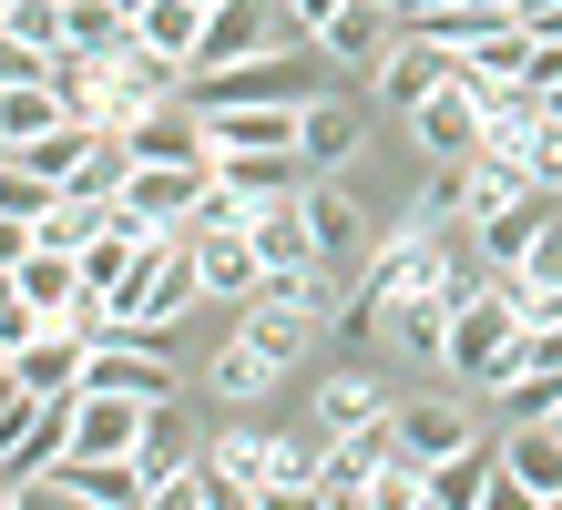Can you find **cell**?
Wrapping results in <instances>:
<instances>
[{
  "instance_id": "1",
  "label": "cell",
  "mask_w": 562,
  "mask_h": 510,
  "mask_svg": "<svg viewBox=\"0 0 562 510\" xmlns=\"http://www.w3.org/2000/svg\"><path fill=\"white\" fill-rule=\"evenodd\" d=\"M532 286L512 276V265H491V286L481 296H460V317H450V348H440V367L460 388H502L512 378V348H521V327H532V306H521Z\"/></svg>"
},
{
  "instance_id": "2",
  "label": "cell",
  "mask_w": 562,
  "mask_h": 510,
  "mask_svg": "<svg viewBox=\"0 0 562 510\" xmlns=\"http://www.w3.org/2000/svg\"><path fill=\"white\" fill-rule=\"evenodd\" d=\"M267 52H307L296 0H215V11H205V52H194V72H215V61H267Z\"/></svg>"
},
{
  "instance_id": "3",
  "label": "cell",
  "mask_w": 562,
  "mask_h": 510,
  "mask_svg": "<svg viewBox=\"0 0 562 510\" xmlns=\"http://www.w3.org/2000/svg\"><path fill=\"white\" fill-rule=\"evenodd\" d=\"M409 144H419L429 163H471V154L491 144V92H481L471 72H450L429 102H409Z\"/></svg>"
},
{
  "instance_id": "4",
  "label": "cell",
  "mask_w": 562,
  "mask_h": 510,
  "mask_svg": "<svg viewBox=\"0 0 562 510\" xmlns=\"http://www.w3.org/2000/svg\"><path fill=\"white\" fill-rule=\"evenodd\" d=\"M205 194H215V163H134V184H123L113 204H123L144 235H194Z\"/></svg>"
},
{
  "instance_id": "5",
  "label": "cell",
  "mask_w": 562,
  "mask_h": 510,
  "mask_svg": "<svg viewBox=\"0 0 562 510\" xmlns=\"http://www.w3.org/2000/svg\"><path fill=\"white\" fill-rule=\"evenodd\" d=\"M296 154H307V174H348L358 154H369V102L327 82L317 102H296Z\"/></svg>"
},
{
  "instance_id": "6",
  "label": "cell",
  "mask_w": 562,
  "mask_h": 510,
  "mask_svg": "<svg viewBox=\"0 0 562 510\" xmlns=\"http://www.w3.org/2000/svg\"><path fill=\"white\" fill-rule=\"evenodd\" d=\"M429 480V510H481V500H512V469H502V429H471L450 460L419 469Z\"/></svg>"
},
{
  "instance_id": "7",
  "label": "cell",
  "mask_w": 562,
  "mask_h": 510,
  "mask_svg": "<svg viewBox=\"0 0 562 510\" xmlns=\"http://www.w3.org/2000/svg\"><path fill=\"white\" fill-rule=\"evenodd\" d=\"M389 460H400V408H389V419H358V429H338V439H327V480H317V510H327V500H369Z\"/></svg>"
},
{
  "instance_id": "8",
  "label": "cell",
  "mask_w": 562,
  "mask_h": 510,
  "mask_svg": "<svg viewBox=\"0 0 562 510\" xmlns=\"http://www.w3.org/2000/svg\"><path fill=\"white\" fill-rule=\"evenodd\" d=\"M144 419H154V398L72 388V450H82V460H134V450H144Z\"/></svg>"
},
{
  "instance_id": "9",
  "label": "cell",
  "mask_w": 562,
  "mask_h": 510,
  "mask_svg": "<svg viewBox=\"0 0 562 510\" xmlns=\"http://www.w3.org/2000/svg\"><path fill=\"white\" fill-rule=\"evenodd\" d=\"M502 469H512V500L562 510V429L552 419H502Z\"/></svg>"
},
{
  "instance_id": "10",
  "label": "cell",
  "mask_w": 562,
  "mask_h": 510,
  "mask_svg": "<svg viewBox=\"0 0 562 510\" xmlns=\"http://www.w3.org/2000/svg\"><path fill=\"white\" fill-rule=\"evenodd\" d=\"M450 72H460V52H440V42H419V31H400V42L379 52V72H369V92H379L389 113L409 123V102H429V92H440Z\"/></svg>"
},
{
  "instance_id": "11",
  "label": "cell",
  "mask_w": 562,
  "mask_h": 510,
  "mask_svg": "<svg viewBox=\"0 0 562 510\" xmlns=\"http://www.w3.org/2000/svg\"><path fill=\"white\" fill-rule=\"evenodd\" d=\"M134 163H215V133H205V102H154V113L123 123Z\"/></svg>"
},
{
  "instance_id": "12",
  "label": "cell",
  "mask_w": 562,
  "mask_h": 510,
  "mask_svg": "<svg viewBox=\"0 0 562 510\" xmlns=\"http://www.w3.org/2000/svg\"><path fill=\"white\" fill-rule=\"evenodd\" d=\"M296 215H307V235H317V265H358V256H369V204H358L348 184L307 174V194H296Z\"/></svg>"
},
{
  "instance_id": "13",
  "label": "cell",
  "mask_w": 562,
  "mask_h": 510,
  "mask_svg": "<svg viewBox=\"0 0 562 510\" xmlns=\"http://www.w3.org/2000/svg\"><path fill=\"white\" fill-rule=\"evenodd\" d=\"M194 265H205V306H246L267 286V256L246 225H194Z\"/></svg>"
},
{
  "instance_id": "14",
  "label": "cell",
  "mask_w": 562,
  "mask_h": 510,
  "mask_svg": "<svg viewBox=\"0 0 562 510\" xmlns=\"http://www.w3.org/2000/svg\"><path fill=\"white\" fill-rule=\"evenodd\" d=\"M400 42V11H379V0H338V11L317 21V52L327 72H379V52Z\"/></svg>"
},
{
  "instance_id": "15",
  "label": "cell",
  "mask_w": 562,
  "mask_h": 510,
  "mask_svg": "<svg viewBox=\"0 0 562 510\" xmlns=\"http://www.w3.org/2000/svg\"><path fill=\"white\" fill-rule=\"evenodd\" d=\"M215 154H296V102H225L205 113Z\"/></svg>"
},
{
  "instance_id": "16",
  "label": "cell",
  "mask_w": 562,
  "mask_h": 510,
  "mask_svg": "<svg viewBox=\"0 0 562 510\" xmlns=\"http://www.w3.org/2000/svg\"><path fill=\"white\" fill-rule=\"evenodd\" d=\"M215 184L246 204H286V194H307V154H215Z\"/></svg>"
},
{
  "instance_id": "17",
  "label": "cell",
  "mask_w": 562,
  "mask_h": 510,
  "mask_svg": "<svg viewBox=\"0 0 562 510\" xmlns=\"http://www.w3.org/2000/svg\"><path fill=\"white\" fill-rule=\"evenodd\" d=\"M286 358H296V348H277V337H256V327H246V337H225V348H215V398H225V408H256Z\"/></svg>"
},
{
  "instance_id": "18",
  "label": "cell",
  "mask_w": 562,
  "mask_h": 510,
  "mask_svg": "<svg viewBox=\"0 0 562 510\" xmlns=\"http://www.w3.org/2000/svg\"><path fill=\"white\" fill-rule=\"evenodd\" d=\"M82 358H92V337H82V327H42L11 367H21V378L42 388V398H72V388H82Z\"/></svg>"
},
{
  "instance_id": "19",
  "label": "cell",
  "mask_w": 562,
  "mask_h": 510,
  "mask_svg": "<svg viewBox=\"0 0 562 510\" xmlns=\"http://www.w3.org/2000/svg\"><path fill=\"white\" fill-rule=\"evenodd\" d=\"M144 31H134V11L123 0H72V21H61V52H82V61H123Z\"/></svg>"
},
{
  "instance_id": "20",
  "label": "cell",
  "mask_w": 562,
  "mask_h": 510,
  "mask_svg": "<svg viewBox=\"0 0 562 510\" xmlns=\"http://www.w3.org/2000/svg\"><path fill=\"white\" fill-rule=\"evenodd\" d=\"M471 429H481V419H471V408H450V398H419V408H400V450H409L419 469H429V460H450Z\"/></svg>"
},
{
  "instance_id": "21",
  "label": "cell",
  "mask_w": 562,
  "mask_h": 510,
  "mask_svg": "<svg viewBox=\"0 0 562 510\" xmlns=\"http://www.w3.org/2000/svg\"><path fill=\"white\" fill-rule=\"evenodd\" d=\"M134 31H144V52L194 61V52H205V0H144V11H134Z\"/></svg>"
},
{
  "instance_id": "22",
  "label": "cell",
  "mask_w": 562,
  "mask_h": 510,
  "mask_svg": "<svg viewBox=\"0 0 562 510\" xmlns=\"http://www.w3.org/2000/svg\"><path fill=\"white\" fill-rule=\"evenodd\" d=\"M246 235H256V256H267V276H277V265H317V235H307V215H296V194L286 204H256Z\"/></svg>"
},
{
  "instance_id": "23",
  "label": "cell",
  "mask_w": 562,
  "mask_h": 510,
  "mask_svg": "<svg viewBox=\"0 0 562 510\" xmlns=\"http://www.w3.org/2000/svg\"><path fill=\"white\" fill-rule=\"evenodd\" d=\"M542 204H552V194H521L512 215L471 225V235H481V265H512V276H521V256H532V235H542Z\"/></svg>"
},
{
  "instance_id": "24",
  "label": "cell",
  "mask_w": 562,
  "mask_h": 510,
  "mask_svg": "<svg viewBox=\"0 0 562 510\" xmlns=\"http://www.w3.org/2000/svg\"><path fill=\"white\" fill-rule=\"evenodd\" d=\"M134 460H144V480H154V490L194 460V429H184V408H175V398H154V419H144V450H134Z\"/></svg>"
},
{
  "instance_id": "25",
  "label": "cell",
  "mask_w": 562,
  "mask_h": 510,
  "mask_svg": "<svg viewBox=\"0 0 562 510\" xmlns=\"http://www.w3.org/2000/svg\"><path fill=\"white\" fill-rule=\"evenodd\" d=\"M61 204V184L42 174V163H21V154H0V215H21V225H42Z\"/></svg>"
},
{
  "instance_id": "26",
  "label": "cell",
  "mask_w": 562,
  "mask_h": 510,
  "mask_svg": "<svg viewBox=\"0 0 562 510\" xmlns=\"http://www.w3.org/2000/svg\"><path fill=\"white\" fill-rule=\"evenodd\" d=\"M491 408H502V419H552L562 408V367H512V378L491 388Z\"/></svg>"
},
{
  "instance_id": "27",
  "label": "cell",
  "mask_w": 562,
  "mask_h": 510,
  "mask_svg": "<svg viewBox=\"0 0 562 510\" xmlns=\"http://www.w3.org/2000/svg\"><path fill=\"white\" fill-rule=\"evenodd\" d=\"M317 419H327V439H338L358 419H389V398H379V378H327L317 388Z\"/></svg>"
},
{
  "instance_id": "28",
  "label": "cell",
  "mask_w": 562,
  "mask_h": 510,
  "mask_svg": "<svg viewBox=\"0 0 562 510\" xmlns=\"http://www.w3.org/2000/svg\"><path fill=\"white\" fill-rule=\"evenodd\" d=\"M82 154H92V123H52L42 144H21V163H42L52 184H72V174H82Z\"/></svg>"
},
{
  "instance_id": "29",
  "label": "cell",
  "mask_w": 562,
  "mask_h": 510,
  "mask_svg": "<svg viewBox=\"0 0 562 510\" xmlns=\"http://www.w3.org/2000/svg\"><path fill=\"white\" fill-rule=\"evenodd\" d=\"M521 286H562V194L542 204V235H532V256H521Z\"/></svg>"
},
{
  "instance_id": "30",
  "label": "cell",
  "mask_w": 562,
  "mask_h": 510,
  "mask_svg": "<svg viewBox=\"0 0 562 510\" xmlns=\"http://www.w3.org/2000/svg\"><path fill=\"white\" fill-rule=\"evenodd\" d=\"M31 419H42V388H31L21 367H0V450H11V439H21Z\"/></svg>"
},
{
  "instance_id": "31",
  "label": "cell",
  "mask_w": 562,
  "mask_h": 510,
  "mask_svg": "<svg viewBox=\"0 0 562 510\" xmlns=\"http://www.w3.org/2000/svg\"><path fill=\"white\" fill-rule=\"evenodd\" d=\"M52 61H61V52H31V42L0 31V92H11V82H52Z\"/></svg>"
},
{
  "instance_id": "32",
  "label": "cell",
  "mask_w": 562,
  "mask_h": 510,
  "mask_svg": "<svg viewBox=\"0 0 562 510\" xmlns=\"http://www.w3.org/2000/svg\"><path fill=\"white\" fill-rule=\"evenodd\" d=\"M327 11H338V0H296V21H307V42H317V21H327Z\"/></svg>"
},
{
  "instance_id": "33",
  "label": "cell",
  "mask_w": 562,
  "mask_h": 510,
  "mask_svg": "<svg viewBox=\"0 0 562 510\" xmlns=\"http://www.w3.org/2000/svg\"><path fill=\"white\" fill-rule=\"evenodd\" d=\"M429 11H460V0H400V21H429Z\"/></svg>"
},
{
  "instance_id": "34",
  "label": "cell",
  "mask_w": 562,
  "mask_h": 510,
  "mask_svg": "<svg viewBox=\"0 0 562 510\" xmlns=\"http://www.w3.org/2000/svg\"><path fill=\"white\" fill-rule=\"evenodd\" d=\"M0 367H11V337H0Z\"/></svg>"
},
{
  "instance_id": "35",
  "label": "cell",
  "mask_w": 562,
  "mask_h": 510,
  "mask_svg": "<svg viewBox=\"0 0 562 510\" xmlns=\"http://www.w3.org/2000/svg\"><path fill=\"white\" fill-rule=\"evenodd\" d=\"M0 154H11V133H0Z\"/></svg>"
},
{
  "instance_id": "36",
  "label": "cell",
  "mask_w": 562,
  "mask_h": 510,
  "mask_svg": "<svg viewBox=\"0 0 562 510\" xmlns=\"http://www.w3.org/2000/svg\"><path fill=\"white\" fill-rule=\"evenodd\" d=\"M379 11H400V0H379Z\"/></svg>"
},
{
  "instance_id": "37",
  "label": "cell",
  "mask_w": 562,
  "mask_h": 510,
  "mask_svg": "<svg viewBox=\"0 0 562 510\" xmlns=\"http://www.w3.org/2000/svg\"><path fill=\"white\" fill-rule=\"evenodd\" d=\"M552 429H562V408H552Z\"/></svg>"
},
{
  "instance_id": "38",
  "label": "cell",
  "mask_w": 562,
  "mask_h": 510,
  "mask_svg": "<svg viewBox=\"0 0 562 510\" xmlns=\"http://www.w3.org/2000/svg\"><path fill=\"white\" fill-rule=\"evenodd\" d=\"M0 11H11V0H0Z\"/></svg>"
},
{
  "instance_id": "39",
  "label": "cell",
  "mask_w": 562,
  "mask_h": 510,
  "mask_svg": "<svg viewBox=\"0 0 562 510\" xmlns=\"http://www.w3.org/2000/svg\"><path fill=\"white\" fill-rule=\"evenodd\" d=\"M205 11H215V0H205Z\"/></svg>"
}]
</instances>
